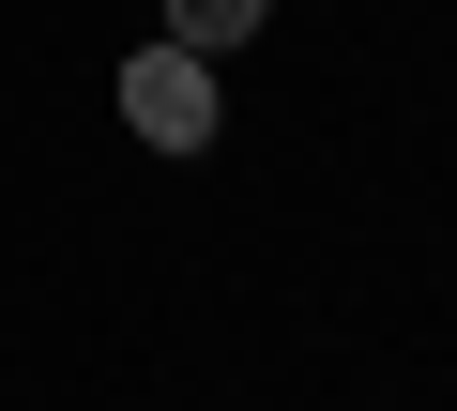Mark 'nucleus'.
Instances as JSON below:
<instances>
[{"label":"nucleus","instance_id":"f257e3e1","mask_svg":"<svg viewBox=\"0 0 457 411\" xmlns=\"http://www.w3.org/2000/svg\"><path fill=\"white\" fill-rule=\"evenodd\" d=\"M122 122H137V137H153V152H213V62H198V46H168V31H153V46H137V62H122Z\"/></svg>","mask_w":457,"mask_h":411},{"label":"nucleus","instance_id":"f03ea898","mask_svg":"<svg viewBox=\"0 0 457 411\" xmlns=\"http://www.w3.org/2000/svg\"><path fill=\"white\" fill-rule=\"evenodd\" d=\"M260 16H275V0H168V46H198V62H213V46H245Z\"/></svg>","mask_w":457,"mask_h":411}]
</instances>
